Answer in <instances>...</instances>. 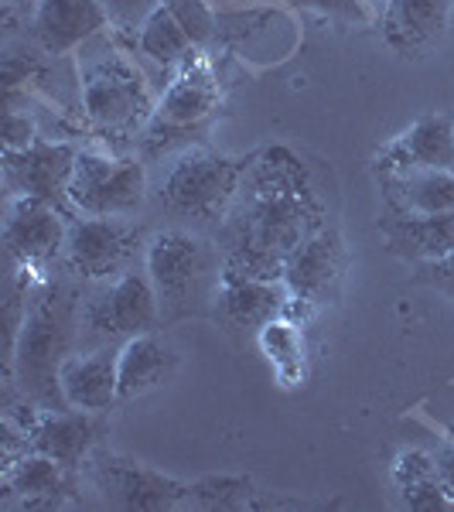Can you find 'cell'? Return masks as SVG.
I'll list each match as a JSON object with an SVG mask.
<instances>
[{"mask_svg":"<svg viewBox=\"0 0 454 512\" xmlns=\"http://www.w3.org/2000/svg\"><path fill=\"white\" fill-rule=\"evenodd\" d=\"M297 4L321 14V18L335 21V24H356V28H366V24L376 21V11L366 4V0H297Z\"/></svg>","mask_w":454,"mask_h":512,"instance_id":"f1b7e54d","label":"cell"},{"mask_svg":"<svg viewBox=\"0 0 454 512\" xmlns=\"http://www.w3.org/2000/svg\"><path fill=\"white\" fill-rule=\"evenodd\" d=\"M161 4L175 14V21L188 31L195 48L212 45V38L219 31V11L209 0H161Z\"/></svg>","mask_w":454,"mask_h":512,"instance_id":"83f0119b","label":"cell"},{"mask_svg":"<svg viewBox=\"0 0 454 512\" xmlns=\"http://www.w3.org/2000/svg\"><path fill=\"white\" fill-rule=\"evenodd\" d=\"M321 226H328L325 202L308 164L287 147H263L219 222L222 270L280 280L297 246Z\"/></svg>","mask_w":454,"mask_h":512,"instance_id":"6da1fadb","label":"cell"},{"mask_svg":"<svg viewBox=\"0 0 454 512\" xmlns=\"http://www.w3.org/2000/svg\"><path fill=\"white\" fill-rule=\"evenodd\" d=\"M260 352L274 366L280 386H301L304 383V335L294 318L280 315L257 332Z\"/></svg>","mask_w":454,"mask_h":512,"instance_id":"484cf974","label":"cell"},{"mask_svg":"<svg viewBox=\"0 0 454 512\" xmlns=\"http://www.w3.org/2000/svg\"><path fill=\"white\" fill-rule=\"evenodd\" d=\"M379 236L386 239V250L414 267L441 260L454 250V212H424V216L383 212Z\"/></svg>","mask_w":454,"mask_h":512,"instance_id":"ffe728a7","label":"cell"},{"mask_svg":"<svg viewBox=\"0 0 454 512\" xmlns=\"http://www.w3.org/2000/svg\"><path fill=\"white\" fill-rule=\"evenodd\" d=\"M178 362L181 355L175 352V345L168 338L158 335V328L127 338L120 345V366H117L120 403L137 400V396H147L151 390L164 386L178 373Z\"/></svg>","mask_w":454,"mask_h":512,"instance_id":"7402d4cb","label":"cell"},{"mask_svg":"<svg viewBox=\"0 0 454 512\" xmlns=\"http://www.w3.org/2000/svg\"><path fill=\"white\" fill-rule=\"evenodd\" d=\"M376 181L386 212H454V171H386L376 175Z\"/></svg>","mask_w":454,"mask_h":512,"instance_id":"603a6c76","label":"cell"},{"mask_svg":"<svg viewBox=\"0 0 454 512\" xmlns=\"http://www.w3.org/2000/svg\"><path fill=\"white\" fill-rule=\"evenodd\" d=\"M69 202L79 216L130 219L147 202V171L140 158L79 147L69 181Z\"/></svg>","mask_w":454,"mask_h":512,"instance_id":"8992f818","label":"cell"},{"mask_svg":"<svg viewBox=\"0 0 454 512\" xmlns=\"http://www.w3.org/2000/svg\"><path fill=\"white\" fill-rule=\"evenodd\" d=\"M11 417V414H7ZM14 420V417H11ZM24 431L31 437V448L55 458L59 465L79 472L82 465H89V458L96 454V448L106 437V420L103 414L93 410H45V407H31L28 420H24Z\"/></svg>","mask_w":454,"mask_h":512,"instance_id":"5bb4252c","label":"cell"},{"mask_svg":"<svg viewBox=\"0 0 454 512\" xmlns=\"http://www.w3.org/2000/svg\"><path fill=\"white\" fill-rule=\"evenodd\" d=\"M106 18L103 4L99 0H38L35 7V41L45 55H69L79 52L86 41L103 35Z\"/></svg>","mask_w":454,"mask_h":512,"instance_id":"d6986e66","label":"cell"},{"mask_svg":"<svg viewBox=\"0 0 454 512\" xmlns=\"http://www.w3.org/2000/svg\"><path fill=\"white\" fill-rule=\"evenodd\" d=\"M144 233L130 219H99L79 216L69 222V239H65V267L89 284H103L134 267Z\"/></svg>","mask_w":454,"mask_h":512,"instance_id":"30bf717a","label":"cell"},{"mask_svg":"<svg viewBox=\"0 0 454 512\" xmlns=\"http://www.w3.org/2000/svg\"><path fill=\"white\" fill-rule=\"evenodd\" d=\"M434 468H437V478H441L444 492L454 499V444H441L434 451Z\"/></svg>","mask_w":454,"mask_h":512,"instance_id":"d6a6232c","label":"cell"},{"mask_svg":"<svg viewBox=\"0 0 454 512\" xmlns=\"http://www.w3.org/2000/svg\"><path fill=\"white\" fill-rule=\"evenodd\" d=\"M62 209L38 198H14L4 219V246L7 260L21 270H45L52 260L65 253V239H69V222Z\"/></svg>","mask_w":454,"mask_h":512,"instance_id":"4fadbf2b","label":"cell"},{"mask_svg":"<svg viewBox=\"0 0 454 512\" xmlns=\"http://www.w3.org/2000/svg\"><path fill=\"white\" fill-rule=\"evenodd\" d=\"M222 103V93H219V79L212 72V65L205 62L202 48H195L185 62L178 65L175 79L164 86V93L158 96V110H154V120L147 123L144 137L137 144H151V140H164L161 151H168L175 134H192V130H202L205 123L216 117Z\"/></svg>","mask_w":454,"mask_h":512,"instance_id":"9c48e42d","label":"cell"},{"mask_svg":"<svg viewBox=\"0 0 454 512\" xmlns=\"http://www.w3.org/2000/svg\"><path fill=\"white\" fill-rule=\"evenodd\" d=\"M386 171H454V123L427 113L379 151L376 175Z\"/></svg>","mask_w":454,"mask_h":512,"instance_id":"ac0fdd59","label":"cell"},{"mask_svg":"<svg viewBox=\"0 0 454 512\" xmlns=\"http://www.w3.org/2000/svg\"><path fill=\"white\" fill-rule=\"evenodd\" d=\"M451 11L454 0H386L379 31L400 59H424L448 35Z\"/></svg>","mask_w":454,"mask_h":512,"instance_id":"2e32d148","label":"cell"},{"mask_svg":"<svg viewBox=\"0 0 454 512\" xmlns=\"http://www.w3.org/2000/svg\"><path fill=\"white\" fill-rule=\"evenodd\" d=\"M253 489L250 478H202V482H192V506L202 509H257L260 502H253Z\"/></svg>","mask_w":454,"mask_h":512,"instance_id":"4316f807","label":"cell"},{"mask_svg":"<svg viewBox=\"0 0 454 512\" xmlns=\"http://www.w3.org/2000/svg\"><path fill=\"white\" fill-rule=\"evenodd\" d=\"M345 270H349V250H345L342 233L335 226H321L315 236L297 246V253L280 274L287 294H291L287 318H311L315 311L335 304Z\"/></svg>","mask_w":454,"mask_h":512,"instance_id":"ba28073f","label":"cell"},{"mask_svg":"<svg viewBox=\"0 0 454 512\" xmlns=\"http://www.w3.org/2000/svg\"><path fill=\"white\" fill-rule=\"evenodd\" d=\"M209 4L216 7L219 14H229V11H243V7L260 4V0H209Z\"/></svg>","mask_w":454,"mask_h":512,"instance_id":"836d02e7","label":"cell"},{"mask_svg":"<svg viewBox=\"0 0 454 512\" xmlns=\"http://www.w3.org/2000/svg\"><path fill=\"white\" fill-rule=\"evenodd\" d=\"M393 482L403 495V506L417 512H454V499L444 492L434 468V454L403 451L393 461Z\"/></svg>","mask_w":454,"mask_h":512,"instance_id":"cb8c5ba5","label":"cell"},{"mask_svg":"<svg viewBox=\"0 0 454 512\" xmlns=\"http://www.w3.org/2000/svg\"><path fill=\"white\" fill-rule=\"evenodd\" d=\"M161 325V301L147 270L130 267L127 274L106 280L99 294L82 301V332L93 345H123L127 338L154 332Z\"/></svg>","mask_w":454,"mask_h":512,"instance_id":"52a82bcc","label":"cell"},{"mask_svg":"<svg viewBox=\"0 0 454 512\" xmlns=\"http://www.w3.org/2000/svg\"><path fill=\"white\" fill-rule=\"evenodd\" d=\"M79 99L86 123L110 140L113 151H123L127 140L144 137L158 110L144 72L127 52L106 41V35H96L79 48Z\"/></svg>","mask_w":454,"mask_h":512,"instance_id":"3957f363","label":"cell"},{"mask_svg":"<svg viewBox=\"0 0 454 512\" xmlns=\"http://www.w3.org/2000/svg\"><path fill=\"white\" fill-rule=\"evenodd\" d=\"M76 158L79 147L65 144V140L38 137L35 144L21 147V151H4L7 185H11L14 198H38V202L55 205L69 216V181L76 171Z\"/></svg>","mask_w":454,"mask_h":512,"instance_id":"8fae6325","label":"cell"},{"mask_svg":"<svg viewBox=\"0 0 454 512\" xmlns=\"http://www.w3.org/2000/svg\"><path fill=\"white\" fill-rule=\"evenodd\" d=\"M82 335V301L69 280H35L28 291V311L7 362V379H18L24 400L45 410H65L59 373Z\"/></svg>","mask_w":454,"mask_h":512,"instance_id":"7a4b0ae2","label":"cell"},{"mask_svg":"<svg viewBox=\"0 0 454 512\" xmlns=\"http://www.w3.org/2000/svg\"><path fill=\"white\" fill-rule=\"evenodd\" d=\"M366 4H369V7H373V11H376V21H379V14H383L386 0H366Z\"/></svg>","mask_w":454,"mask_h":512,"instance_id":"e575fe53","label":"cell"},{"mask_svg":"<svg viewBox=\"0 0 454 512\" xmlns=\"http://www.w3.org/2000/svg\"><path fill=\"white\" fill-rule=\"evenodd\" d=\"M120 345H93L89 352H72L62 362L59 386L69 407L110 414L120 403Z\"/></svg>","mask_w":454,"mask_h":512,"instance_id":"e0dca14e","label":"cell"},{"mask_svg":"<svg viewBox=\"0 0 454 512\" xmlns=\"http://www.w3.org/2000/svg\"><path fill=\"white\" fill-rule=\"evenodd\" d=\"M253 154L233 158V154L205 151V147H188L181 151L171 168L161 178V205L171 216L195 219V222H222L233 198L250 171Z\"/></svg>","mask_w":454,"mask_h":512,"instance_id":"5b68a950","label":"cell"},{"mask_svg":"<svg viewBox=\"0 0 454 512\" xmlns=\"http://www.w3.org/2000/svg\"><path fill=\"white\" fill-rule=\"evenodd\" d=\"M137 48H140V55H147V59L154 65H161V69H178V65L195 52L188 31L181 28L175 21V14L164 4L154 7L144 18V24L137 28Z\"/></svg>","mask_w":454,"mask_h":512,"instance_id":"d4e9b609","label":"cell"},{"mask_svg":"<svg viewBox=\"0 0 454 512\" xmlns=\"http://www.w3.org/2000/svg\"><path fill=\"white\" fill-rule=\"evenodd\" d=\"M89 472L93 482L99 485L103 499L117 509H175L185 506L192 499V485L175 482V478H164L151 468H144L140 461L120 458L110 451H96L89 458Z\"/></svg>","mask_w":454,"mask_h":512,"instance_id":"7c38bea8","label":"cell"},{"mask_svg":"<svg viewBox=\"0 0 454 512\" xmlns=\"http://www.w3.org/2000/svg\"><path fill=\"white\" fill-rule=\"evenodd\" d=\"M291 308V294H287L284 280L270 277H243L222 270L216 297H212V318L219 321L226 332L253 335L274 318L287 315Z\"/></svg>","mask_w":454,"mask_h":512,"instance_id":"9a60e30c","label":"cell"},{"mask_svg":"<svg viewBox=\"0 0 454 512\" xmlns=\"http://www.w3.org/2000/svg\"><path fill=\"white\" fill-rule=\"evenodd\" d=\"M414 284H424L431 291L451 297L454 301V250L441 260H431V263H417L414 267Z\"/></svg>","mask_w":454,"mask_h":512,"instance_id":"f546056e","label":"cell"},{"mask_svg":"<svg viewBox=\"0 0 454 512\" xmlns=\"http://www.w3.org/2000/svg\"><path fill=\"white\" fill-rule=\"evenodd\" d=\"M4 499H18L21 509H62L76 499V472L41 451H28L4 472Z\"/></svg>","mask_w":454,"mask_h":512,"instance_id":"44dd1931","label":"cell"},{"mask_svg":"<svg viewBox=\"0 0 454 512\" xmlns=\"http://www.w3.org/2000/svg\"><path fill=\"white\" fill-rule=\"evenodd\" d=\"M99 4H103L110 24H117V28H140L161 0H99Z\"/></svg>","mask_w":454,"mask_h":512,"instance_id":"4dcf8cb0","label":"cell"},{"mask_svg":"<svg viewBox=\"0 0 454 512\" xmlns=\"http://www.w3.org/2000/svg\"><path fill=\"white\" fill-rule=\"evenodd\" d=\"M144 270L158 291L161 321L212 315V297L222 277L219 243L185 229H164L147 239Z\"/></svg>","mask_w":454,"mask_h":512,"instance_id":"277c9868","label":"cell"},{"mask_svg":"<svg viewBox=\"0 0 454 512\" xmlns=\"http://www.w3.org/2000/svg\"><path fill=\"white\" fill-rule=\"evenodd\" d=\"M38 140V130L31 123L28 113H18L14 106H7L4 113V151H21V147L35 144Z\"/></svg>","mask_w":454,"mask_h":512,"instance_id":"1f68e13d","label":"cell"}]
</instances>
